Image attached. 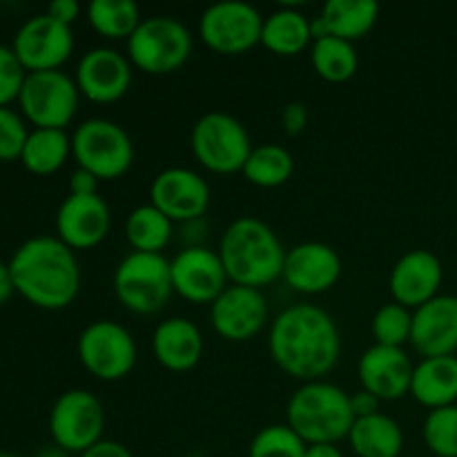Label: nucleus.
Listing matches in <instances>:
<instances>
[{"instance_id": "f257e3e1", "label": "nucleus", "mask_w": 457, "mask_h": 457, "mask_svg": "<svg viewBox=\"0 0 457 457\" xmlns=\"http://www.w3.org/2000/svg\"><path fill=\"white\" fill-rule=\"evenodd\" d=\"M268 351L288 378L321 382L333 373L342 355L337 321L320 306L295 303L281 311L270 324Z\"/></svg>"}, {"instance_id": "f03ea898", "label": "nucleus", "mask_w": 457, "mask_h": 457, "mask_svg": "<svg viewBox=\"0 0 457 457\" xmlns=\"http://www.w3.org/2000/svg\"><path fill=\"white\" fill-rule=\"evenodd\" d=\"M13 288L31 306L62 311L80 293V266L76 253L58 237H31L9 259Z\"/></svg>"}, {"instance_id": "7ed1b4c3", "label": "nucleus", "mask_w": 457, "mask_h": 457, "mask_svg": "<svg viewBox=\"0 0 457 457\" xmlns=\"http://www.w3.org/2000/svg\"><path fill=\"white\" fill-rule=\"evenodd\" d=\"M219 257L235 286L263 290L281 279L286 248L277 232L257 217H239L223 230Z\"/></svg>"}, {"instance_id": "20e7f679", "label": "nucleus", "mask_w": 457, "mask_h": 457, "mask_svg": "<svg viewBox=\"0 0 457 457\" xmlns=\"http://www.w3.org/2000/svg\"><path fill=\"white\" fill-rule=\"evenodd\" d=\"M286 424L308 446L337 445L346 440L355 424L351 393L326 379L302 384L286 406Z\"/></svg>"}, {"instance_id": "39448f33", "label": "nucleus", "mask_w": 457, "mask_h": 457, "mask_svg": "<svg viewBox=\"0 0 457 457\" xmlns=\"http://www.w3.org/2000/svg\"><path fill=\"white\" fill-rule=\"evenodd\" d=\"M114 295L125 311L134 315H154L163 311L174 295L172 268L163 254L129 253L114 270Z\"/></svg>"}, {"instance_id": "423d86ee", "label": "nucleus", "mask_w": 457, "mask_h": 457, "mask_svg": "<svg viewBox=\"0 0 457 457\" xmlns=\"http://www.w3.org/2000/svg\"><path fill=\"white\" fill-rule=\"evenodd\" d=\"M192 54V34L172 16L143 18L128 40V58L150 76H168L181 70Z\"/></svg>"}, {"instance_id": "0eeeda50", "label": "nucleus", "mask_w": 457, "mask_h": 457, "mask_svg": "<svg viewBox=\"0 0 457 457\" xmlns=\"http://www.w3.org/2000/svg\"><path fill=\"white\" fill-rule=\"evenodd\" d=\"M71 156L98 181H114L132 168L134 143L114 120L87 119L71 134Z\"/></svg>"}, {"instance_id": "6e6552de", "label": "nucleus", "mask_w": 457, "mask_h": 457, "mask_svg": "<svg viewBox=\"0 0 457 457\" xmlns=\"http://www.w3.org/2000/svg\"><path fill=\"white\" fill-rule=\"evenodd\" d=\"M190 147L208 172L235 174L244 170L254 145L239 119L226 112H208L192 125Z\"/></svg>"}, {"instance_id": "1a4fd4ad", "label": "nucleus", "mask_w": 457, "mask_h": 457, "mask_svg": "<svg viewBox=\"0 0 457 457\" xmlns=\"http://www.w3.org/2000/svg\"><path fill=\"white\" fill-rule=\"evenodd\" d=\"M83 369L101 382H120L137 366V342L123 324L96 320L85 326L76 342Z\"/></svg>"}, {"instance_id": "9d476101", "label": "nucleus", "mask_w": 457, "mask_h": 457, "mask_svg": "<svg viewBox=\"0 0 457 457\" xmlns=\"http://www.w3.org/2000/svg\"><path fill=\"white\" fill-rule=\"evenodd\" d=\"M80 92L76 80L62 70L27 71L18 105L34 128L67 129L79 112Z\"/></svg>"}, {"instance_id": "9b49d317", "label": "nucleus", "mask_w": 457, "mask_h": 457, "mask_svg": "<svg viewBox=\"0 0 457 457\" xmlns=\"http://www.w3.org/2000/svg\"><path fill=\"white\" fill-rule=\"evenodd\" d=\"M105 409L94 393L71 388L58 395L49 411V436L67 453L80 455L103 440Z\"/></svg>"}, {"instance_id": "f8f14e48", "label": "nucleus", "mask_w": 457, "mask_h": 457, "mask_svg": "<svg viewBox=\"0 0 457 457\" xmlns=\"http://www.w3.org/2000/svg\"><path fill=\"white\" fill-rule=\"evenodd\" d=\"M263 16L241 0H221L201 13L199 36L204 45L223 56H239L262 45Z\"/></svg>"}, {"instance_id": "ddd939ff", "label": "nucleus", "mask_w": 457, "mask_h": 457, "mask_svg": "<svg viewBox=\"0 0 457 457\" xmlns=\"http://www.w3.org/2000/svg\"><path fill=\"white\" fill-rule=\"evenodd\" d=\"M12 49L27 71L61 70L74 52V31L47 12L36 13L18 27Z\"/></svg>"}, {"instance_id": "4468645a", "label": "nucleus", "mask_w": 457, "mask_h": 457, "mask_svg": "<svg viewBox=\"0 0 457 457\" xmlns=\"http://www.w3.org/2000/svg\"><path fill=\"white\" fill-rule=\"evenodd\" d=\"M210 186L201 174L187 168H168L150 186V204L172 223L201 221L210 208Z\"/></svg>"}, {"instance_id": "2eb2a0df", "label": "nucleus", "mask_w": 457, "mask_h": 457, "mask_svg": "<svg viewBox=\"0 0 457 457\" xmlns=\"http://www.w3.org/2000/svg\"><path fill=\"white\" fill-rule=\"evenodd\" d=\"M210 321L219 337L226 342H248L257 337L268 321V302L263 290L230 284L212 303Z\"/></svg>"}, {"instance_id": "dca6fc26", "label": "nucleus", "mask_w": 457, "mask_h": 457, "mask_svg": "<svg viewBox=\"0 0 457 457\" xmlns=\"http://www.w3.org/2000/svg\"><path fill=\"white\" fill-rule=\"evenodd\" d=\"M170 268L174 293L190 303H212L230 286L219 253L205 245H186Z\"/></svg>"}, {"instance_id": "f3484780", "label": "nucleus", "mask_w": 457, "mask_h": 457, "mask_svg": "<svg viewBox=\"0 0 457 457\" xmlns=\"http://www.w3.org/2000/svg\"><path fill=\"white\" fill-rule=\"evenodd\" d=\"M80 96L98 105L120 101L132 85V62L112 47H94L80 56L74 74Z\"/></svg>"}, {"instance_id": "a211bd4d", "label": "nucleus", "mask_w": 457, "mask_h": 457, "mask_svg": "<svg viewBox=\"0 0 457 457\" xmlns=\"http://www.w3.org/2000/svg\"><path fill=\"white\" fill-rule=\"evenodd\" d=\"M342 277V257L321 241H303L286 250L281 279L299 295H321L335 288Z\"/></svg>"}, {"instance_id": "6ab92c4d", "label": "nucleus", "mask_w": 457, "mask_h": 457, "mask_svg": "<svg viewBox=\"0 0 457 457\" xmlns=\"http://www.w3.org/2000/svg\"><path fill=\"white\" fill-rule=\"evenodd\" d=\"M112 212L101 195H67L56 212V237L71 250H92L110 235Z\"/></svg>"}, {"instance_id": "aec40b11", "label": "nucleus", "mask_w": 457, "mask_h": 457, "mask_svg": "<svg viewBox=\"0 0 457 457\" xmlns=\"http://www.w3.org/2000/svg\"><path fill=\"white\" fill-rule=\"evenodd\" d=\"M445 268L431 250H409L397 259L388 275V290L395 303H402L409 311H418L427 302L440 295Z\"/></svg>"}, {"instance_id": "412c9836", "label": "nucleus", "mask_w": 457, "mask_h": 457, "mask_svg": "<svg viewBox=\"0 0 457 457\" xmlns=\"http://www.w3.org/2000/svg\"><path fill=\"white\" fill-rule=\"evenodd\" d=\"M413 370L415 364L404 348L379 346V344L366 348L357 364L361 388L379 402H397L411 395Z\"/></svg>"}, {"instance_id": "4be33fe9", "label": "nucleus", "mask_w": 457, "mask_h": 457, "mask_svg": "<svg viewBox=\"0 0 457 457\" xmlns=\"http://www.w3.org/2000/svg\"><path fill=\"white\" fill-rule=\"evenodd\" d=\"M411 346L427 357H449L457 351V297L437 295L413 311Z\"/></svg>"}, {"instance_id": "5701e85b", "label": "nucleus", "mask_w": 457, "mask_h": 457, "mask_svg": "<svg viewBox=\"0 0 457 457\" xmlns=\"http://www.w3.org/2000/svg\"><path fill=\"white\" fill-rule=\"evenodd\" d=\"M152 355L170 373H187L204 357V335L187 317H168L152 333Z\"/></svg>"}, {"instance_id": "b1692460", "label": "nucleus", "mask_w": 457, "mask_h": 457, "mask_svg": "<svg viewBox=\"0 0 457 457\" xmlns=\"http://www.w3.org/2000/svg\"><path fill=\"white\" fill-rule=\"evenodd\" d=\"M379 18V4L373 0H328L320 16L312 18V40L335 36L355 43L370 34Z\"/></svg>"}, {"instance_id": "393cba45", "label": "nucleus", "mask_w": 457, "mask_h": 457, "mask_svg": "<svg viewBox=\"0 0 457 457\" xmlns=\"http://www.w3.org/2000/svg\"><path fill=\"white\" fill-rule=\"evenodd\" d=\"M411 395L428 411L453 406L457 402V357H427L415 364Z\"/></svg>"}, {"instance_id": "a878e982", "label": "nucleus", "mask_w": 457, "mask_h": 457, "mask_svg": "<svg viewBox=\"0 0 457 457\" xmlns=\"http://www.w3.org/2000/svg\"><path fill=\"white\" fill-rule=\"evenodd\" d=\"M262 45L277 56H297L312 45V21L295 7H279L263 18Z\"/></svg>"}, {"instance_id": "bb28decb", "label": "nucleus", "mask_w": 457, "mask_h": 457, "mask_svg": "<svg viewBox=\"0 0 457 457\" xmlns=\"http://www.w3.org/2000/svg\"><path fill=\"white\" fill-rule=\"evenodd\" d=\"M346 440L357 457H400L404 451V431L382 411L355 420Z\"/></svg>"}, {"instance_id": "cd10ccee", "label": "nucleus", "mask_w": 457, "mask_h": 457, "mask_svg": "<svg viewBox=\"0 0 457 457\" xmlns=\"http://www.w3.org/2000/svg\"><path fill=\"white\" fill-rule=\"evenodd\" d=\"M71 156V137L67 129L34 128L29 129L21 161L31 174L47 177L58 172Z\"/></svg>"}, {"instance_id": "c85d7f7f", "label": "nucleus", "mask_w": 457, "mask_h": 457, "mask_svg": "<svg viewBox=\"0 0 457 457\" xmlns=\"http://www.w3.org/2000/svg\"><path fill=\"white\" fill-rule=\"evenodd\" d=\"M174 235V223L152 204L138 205L128 214L125 237L134 253L163 254Z\"/></svg>"}, {"instance_id": "c756f323", "label": "nucleus", "mask_w": 457, "mask_h": 457, "mask_svg": "<svg viewBox=\"0 0 457 457\" xmlns=\"http://www.w3.org/2000/svg\"><path fill=\"white\" fill-rule=\"evenodd\" d=\"M311 65L312 71L326 83H346L357 74L360 56L355 45L348 40L324 36L312 40L311 45Z\"/></svg>"}, {"instance_id": "7c9ffc66", "label": "nucleus", "mask_w": 457, "mask_h": 457, "mask_svg": "<svg viewBox=\"0 0 457 457\" xmlns=\"http://www.w3.org/2000/svg\"><path fill=\"white\" fill-rule=\"evenodd\" d=\"M293 172V154L284 145H279V143H263V145L253 147L244 170H241L245 181L257 187H263V190L281 187L284 183L290 181Z\"/></svg>"}, {"instance_id": "2f4dec72", "label": "nucleus", "mask_w": 457, "mask_h": 457, "mask_svg": "<svg viewBox=\"0 0 457 457\" xmlns=\"http://www.w3.org/2000/svg\"><path fill=\"white\" fill-rule=\"evenodd\" d=\"M87 21L103 38L128 43L143 18L134 0H92L87 7Z\"/></svg>"}, {"instance_id": "473e14b6", "label": "nucleus", "mask_w": 457, "mask_h": 457, "mask_svg": "<svg viewBox=\"0 0 457 457\" xmlns=\"http://www.w3.org/2000/svg\"><path fill=\"white\" fill-rule=\"evenodd\" d=\"M411 330H413V311L395 302L379 306L370 321V333L379 346L404 348L406 344H411Z\"/></svg>"}, {"instance_id": "72a5a7b5", "label": "nucleus", "mask_w": 457, "mask_h": 457, "mask_svg": "<svg viewBox=\"0 0 457 457\" xmlns=\"http://www.w3.org/2000/svg\"><path fill=\"white\" fill-rule=\"evenodd\" d=\"M306 442L288 424H270L253 437L248 457H306Z\"/></svg>"}, {"instance_id": "f704fd0d", "label": "nucleus", "mask_w": 457, "mask_h": 457, "mask_svg": "<svg viewBox=\"0 0 457 457\" xmlns=\"http://www.w3.org/2000/svg\"><path fill=\"white\" fill-rule=\"evenodd\" d=\"M422 437L433 457H457V404L428 411Z\"/></svg>"}, {"instance_id": "c9c22d12", "label": "nucleus", "mask_w": 457, "mask_h": 457, "mask_svg": "<svg viewBox=\"0 0 457 457\" xmlns=\"http://www.w3.org/2000/svg\"><path fill=\"white\" fill-rule=\"evenodd\" d=\"M29 129L25 116L12 107H0V161L21 159Z\"/></svg>"}, {"instance_id": "e433bc0d", "label": "nucleus", "mask_w": 457, "mask_h": 457, "mask_svg": "<svg viewBox=\"0 0 457 457\" xmlns=\"http://www.w3.org/2000/svg\"><path fill=\"white\" fill-rule=\"evenodd\" d=\"M25 79L27 70L18 61L12 45L0 43V107H9V103L18 101Z\"/></svg>"}, {"instance_id": "4c0bfd02", "label": "nucleus", "mask_w": 457, "mask_h": 457, "mask_svg": "<svg viewBox=\"0 0 457 457\" xmlns=\"http://www.w3.org/2000/svg\"><path fill=\"white\" fill-rule=\"evenodd\" d=\"M308 125V107L303 103L293 101L281 112V128L288 137H299Z\"/></svg>"}, {"instance_id": "58836bf2", "label": "nucleus", "mask_w": 457, "mask_h": 457, "mask_svg": "<svg viewBox=\"0 0 457 457\" xmlns=\"http://www.w3.org/2000/svg\"><path fill=\"white\" fill-rule=\"evenodd\" d=\"M47 13L52 18H56L62 25H74L80 16V4L76 0H52L47 4Z\"/></svg>"}, {"instance_id": "ea45409f", "label": "nucleus", "mask_w": 457, "mask_h": 457, "mask_svg": "<svg viewBox=\"0 0 457 457\" xmlns=\"http://www.w3.org/2000/svg\"><path fill=\"white\" fill-rule=\"evenodd\" d=\"M67 195H98V179L83 168H76L70 177V192Z\"/></svg>"}, {"instance_id": "a19ab883", "label": "nucleus", "mask_w": 457, "mask_h": 457, "mask_svg": "<svg viewBox=\"0 0 457 457\" xmlns=\"http://www.w3.org/2000/svg\"><path fill=\"white\" fill-rule=\"evenodd\" d=\"M379 404H382V402H379L375 395H370L369 391H364V388L357 391L355 395H351V409H353V415H355V420L379 413Z\"/></svg>"}, {"instance_id": "79ce46f5", "label": "nucleus", "mask_w": 457, "mask_h": 457, "mask_svg": "<svg viewBox=\"0 0 457 457\" xmlns=\"http://www.w3.org/2000/svg\"><path fill=\"white\" fill-rule=\"evenodd\" d=\"M79 457H134V455L132 451H129L125 445H120V442L105 440V437H103L98 445H94L92 449H87Z\"/></svg>"}, {"instance_id": "37998d69", "label": "nucleus", "mask_w": 457, "mask_h": 457, "mask_svg": "<svg viewBox=\"0 0 457 457\" xmlns=\"http://www.w3.org/2000/svg\"><path fill=\"white\" fill-rule=\"evenodd\" d=\"M16 293L13 288V279H12V272H9V263L0 262V306L9 302V297Z\"/></svg>"}, {"instance_id": "c03bdc74", "label": "nucleus", "mask_w": 457, "mask_h": 457, "mask_svg": "<svg viewBox=\"0 0 457 457\" xmlns=\"http://www.w3.org/2000/svg\"><path fill=\"white\" fill-rule=\"evenodd\" d=\"M306 457H344L337 445H311L306 449Z\"/></svg>"}, {"instance_id": "a18cd8bd", "label": "nucleus", "mask_w": 457, "mask_h": 457, "mask_svg": "<svg viewBox=\"0 0 457 457\" xmlns=\"http://www.w3.org/2000/svg\"><path fill=\"white\" fill-rule=\"evenodd\" d=\"M34 457H71V453H67L65 449H61V446H56L52 442L49 446H43Z\"/></svg>"}, {"instance_id": "49530a36", "label": "nucleus", "mask_w": 457, "mask_h": 457, "mask_svg": "<svg viewBox=\"0 0 457 457\" xmlns=\"http://www.w3.org/2000/svg\"><path fill=\"white\" fill-rule=\"evenodd\" d=\"M0 457H21V455H16V453H9V451H0Z\"/></svg>"}]
</instances>
